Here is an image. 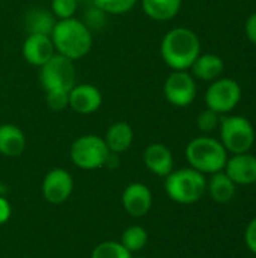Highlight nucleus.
Returning <instances> with one entry per match:
<instances>
[{
    "label": "nucleus",
    "instance_id": "nucleus-1",
    "mask_svg": "<svg viewBox=\"0 0 256 258\" xmlns=\"http://www.w3.org/2000/svg\"><path fill=\"white\" fill-rule=\"evenodd\" d=\"M160 54L174 71H187L201 54V41L193 30L175 27L161 39Z\"/></svg>",
    "mask_w": 256,
    "mask_h": 258
},
{
    "label": "nucleus",
    "instance_id": "nucleus-2",
    "mask_svg": "<svg viewBox=\"0 0 256 258\" xmlns=\"http://www.w3.org/2000/svg\"><path fill=\"white\" fill-rule=\"evenodd\" d=\"M54 50L71 60L84 57L92 48V32L78 18L57 20L50 35Z\"/></svg>",
    "mask_w": 256,
    "mask_h": 258
},
{
    "label": "nucleus",
    "instance_id": "nucleus-3",
    "mask_svg": "<svg viewBox=\"0 0 256 258\" xmlns=\"http://www.w3.org/2000/svg\"><path fill=\"white\" fill-rule=\"evenodd\" d=\"M186 159L190 163V168L201 174H216L225 169L228 154L220 141L210 136H199L189 142Z\"/></svg>",
    "mask_w": 256,
    "mask_h": 258
},
{
    "label": "nucleus",
    "instance_id": "nucleus-4",
    "mask_svg": "<svg viewBox=\"0 0 256 258\" xmlns=\"http://www.w3.org/2000/svg\"><path fill=\"white\" fill-rule=\"evenodd\" d=\"M164 189L167 197L178 204H195L207 192V180L204 174L193 168L172 171L166 177Z\"/></svg>",
    "mask_w": 256,
    "mask_h": 258
},
{
    "label": "nucleus",
    "instance_id": "nucleus-5",
    "mask_svg": "<svg viewBox=\"0 0 256 258\" xmlns=\"http://www.w3.org/2000/svg\"><path fill=\"white\" fill-rule=\"evenodd\" d=\"M220 142L226 151L232 154L249 153L255 142V130L252 122L240 115H231L220 118L219 124Z\"/></svg>",
    "mask_w": 256,
    "mask_h": 258
},
{
    "label": "nucleus",
    "instance_id": "nucleus-6",
    "mask_svg": "<svg viewBox=\"0 0 256 258\" xmlns=\"http://www.w3.org/2000/svg\"><path fill=\"white\" fill-rule=\"evenodd\" d=\"M110 151L103 138L97 135H84L77 138L69 150L71 162L86 171L104 168Z\"/></svg>",
    "mask_w": 256,
    "mask_h": 258
},
{
    "label": "nucleus",
    "instance_id": "nucleus-7",
    "mask_svg": "<svg viewBox=\"0 0 256 258\" xmlns=\"http://www.w3.org/2000/svg\"><path fill=\"white\" fill-rule=\"evenodd\" d=\"M41 68L39 82L44 91L66 89L69 91L75 85V68L74 60L54 53Z\"/></svg>",
    "mask_w": 256,
    "mask_h": 258
},
{
    "label": "nucleus",
    "instance_id": "nucleus-8",
    "mask_svg": "<svg viewBox=\"0 0 256 258\" xmlns=\"http://www.w3.org/2000/svg\"><path fill=\"white\" fill-rule=\"evenodd\" d=\"M241 100V88L234 79H217L205 92L207 109L219 115L229 113Z\"/></svg>",
    "mask_w": 256,
    "mask_h": 258
},
{
    "label": "nucleus",
    "instance_id": "nucleus-9",
    "mask_svg": "<svg viewBox=\"0 0 256 258\" xmlns=\"http://www.w3.org/2000/svg\"><path fill=\"white\" fill-rule=\"evenodd\" d=\"M164 98L175 107H186L196 98V82L187 71H174L163 86Z\"/></svg>",
    "mask_w": 256,
    "mask_h": 258
},
{
    "label": "nucleus",
    "instance_id": "nucleus-10",
    "mask_svg": "<svg viewBox=\"0 0 256 258\" xmlns=\"http://www.w3.org/2000/svg\"><path fill=\"white\" fill-rule=\"evenodd\" d=\"M74 190V180L66 169L54 168L44 177L42 181V195L44 200L50 204L59 206L63 204Z\"/></svg>",
    "mask_w": 256,
    "mask_h": 258
},
{
    "label": "nucleus",
    "instance_id": "nucleus-11",
    "mask_svg": "<svg viewBox=\"0 0 256 258\" xmlns=\"http://www.w3.org/2000/svg\"><path fill=\"white\" fill-rule=\"evenodd\" d=\"M103 104L101 91L89 83L74 85L69 89V109L80 115H91Z\"/></svg>",
    "mask_w": 256,
    "mask_h": 258
},
{
    "label": "nucleus",
    "instance_id": "nucleus-12",
    "mask_svg": "<svg viewBox=\"0 0 256 258\" xmlns=\"http://www.w3.org/2000/svg\"><path fill=\"white\" fill-rule=\"evenodd\" d=\"M152 206V194L143 183H131L122 192V207L133 218H143Z\"/></svg>",
    "mask_w": 256,
    "mask_h": 258
},
{
    "label": "nucleus",
    "instance_id": "nucleus-13",
    "mask_svg": "<svg viewBox=\"0 0 256 258\" xmlns=\"http://www.w3.org/2000/svg\"><path fill=\"white\" fill-rule=\"evenodd\" d=\"M21 53L27 63L33 67H42L56 53V50L48 35L30 33L23 42Z\"/></svg>",
    "mask_w": 256,
    "mask_h": 258
},
{
    "label": "nucleus",
    "instance_id": "nucleus-14",
    "mask_svg": "<svg viewBox=\"0 0 256 258\" xmlns=\"http://www.w3.org/2000/svg\"><path fill=\"white\" fill-rule=\"evenodd\" d=\"M225 174L235 184H253L256 183V157L249 153L234 154L225 165Z\"/></svg>",
    "mask_w": 256,
    "mask_h": 258
},
{
    "label": "nucleus",
    "instance_id": "nucleus-15",
    "mask_svg": "<svg viewBox=\"0 0 256 258\" xmlns=\"http://www.w3.org/2000/svg\"><path fill=\"white\" fill-rule=\"evenodd\" d=\"M143 163L149 172L158 177H167L174 171V156L163 144H151L143 151Z\"/></svg>",
    "mask_w": 256,
    "mask_h": 258
},
{
    "label": "nucleus",
    "instance_id": "nucleus-16",
    "mask_svg": "<svg viewBox=\"0 0 256 258\" xmlns=\"http://www.w3.org/2000/svg\"><path fill=\"white\" fill-rule=\"evenodd\" d=\"M103 139L110 153L122 154L131 147L133 139H134V132L128 122L118 121L107 128L106 136Z\"/></svg>",
    "mask_w": 256,
    "mask_h": 258
},
{
    "label": "nucleus",
    "instance_id": "nucleus-17",
    "mask_svg": "<svg viewBox=\"0 0 256 258\" xmlns=\"http://www.w3.org/2000/svg\"><path fill=\"white\" fill-rule=\"evenodd\" d=\"M26 150V135L14 124L0 125V154L6 157H18Z\"/></svg>",
    "mask_w": 256,
    "mask_h": 258
},
{
    "label": "nucleus",
    "instance_id": "nucleus-18",
    "mask_svg": "<svg viewBox=\"0 0 256 258\" xmlns=\"http://www.w3.org/2000/svg\"><path fill=\"white\" fill-rule=\"evenodd\" d=\"M190 70L195 77L204 82H214L222 76L225 70V63L222 57L217 54H211V53L199 54L196 60L193 62V65L190 67Z\"/></svg>",
    "mask_w": 256,
    "mask_h": 258
},
{
    "label": "nucleus",
    "instance_id": "nucleus-19",
    "mask_svg": "<svg viewBox=\"0 0 256 258\" xmlns=\"http://www.w3.org/2000/svg\"><path fill=\"white\" fill-rule=\"evenodd\" d=\"M56 24V17L51 11L45 8H32L24 15V29L27 33H39V35H51L53 27Z\"/></svg>",
    "mask_w": 256,
    "mask_h": 258
},
{
    "label": "nucleus",
    "instance_id": "nucleus-20",
    "mask_svg": "<svg viewBox=\"0 0 256 258\" xmlns=\"http://www.w3.org/2000/svg\"><path fill=\"white\" fill-rule=\"evenodd\" d=\"M183 0H142L143 12L155 21L172 20L181 9Z\"/></svg>",
    "mask_w": 256,
    "mask_h": 258
},
{
    "label": "nucleus",
    "instance_id": "nucleus-21",
    "mask_svg": "<svg viewBox=\"0 0 256 258\" xmlns=\"http://www.w3.org/2000/svg\"><path fill=\"white\" fill-rule=\"evenodd\" d=\"M235 186L237 184L225 172L219 171L216 174H211V178L207 183V190L210 192L211 198L216 203L225 204V203H229L234 198Z\"/></svg>",
    "mask_w": 256,
    "mask_h": 258
},
{
    "label": "nucleus",
    "instance_id": "nucleus-22",
    "mask_svg": "<svg viewBox=\"0 0 256 258\" xmlns=\"http://www.w3.org/2000/svg\"><path fill=\"white\" fill-rule=\"evenodd\" d=\"M121 243L125 249H128L131 254L142 251L148 243V231L140 225H131L128 227L121 239Z\"/></svg>",
    "mask_w": 256,
    "mask_h": 258
},
{
    "label": "nucleus",
    "instance_id": "nucleus-23",
    "mask_svg": "<svg viewBox=\"0 0 256 258\" xmlns=\"http://www.w3.org/2000/svg\"><path fill=\"white\" fill-rule=\"evenodd\" d=\"M91 258H133L131 252L124 248L121 242L107 240L94 248Z\"/></svg>",
    "mask_w": 256,
    "mask_h": 258
},
{
    "label": "nucleus",
    "instance_id": "nucleus-24",
    "mask_svg": "<svg viewBox=\"0 0 256 258\" xmlns=\"http://www.w3.org/2000/svg\"><path fill=\"white\" fill-rule=\"evenodd\" d=\"M92 3L106 14L121 15L130 12L137 3V0H92Z\"/></svg>",
    "mask_w": 256,
    "mask_h": 258
},
{
    "label": "nucleus",
    "instance_id": "nucleus-25",
    "mask_svg": "<svg viewBox=\"0 0 256 258\" xmlns=\"http://www.w3.org/2000/svg\"><path fill=\"white\" fill-rule=\"evenodd\" d=\"M45 103L53 112H62L69 107V91L66 89H51L45 91Z\"/></svg>",
    "mask_w": 256,
    "mask_h": 258
},
{
    "label": "nucleus",
    "instance_id": "nucleus-26",
    "mask_svg": "<svg viewBox=\"0 0 256 258\" xmlns=\"http://www.w3.org/2000/svg\"><path fill=\"white\" fill-rule=\"evenodd\" d=\"M78 8L77 0H51V12L57 20L72 18Z\"/></svg>",
    "mask_w": 256,
    "mask_h": 258
},
{
    "label": "nucleus",
    "instance_id": "nucleus-27",
    "mask_svg": "<svg viewBox=\"0 0 256 258\" xmlns=\"http://www.w3.org/2000/svg\"><path fill=\"white\" fill-rule=\"evenodd\" d=\"M196 124L199 127L201 132L204 133H210L213 130H216L220 124V116L219 113H216L214 110L211 109H205L204 112L199 113L198 119H196Z\"/></svg>",
    "mask_w": 256,
    "mask_h": 258
},
{
    "label": "nucleus",
    "instance_id": "nucleus-28",
    "mask_svg": "<svg viewBox=\"0 0 256 258\" xmlns=\"http://www.w3.org/2000/svg\"><path fill=\"white\" fill-rule=\"evenodd\" d=\"M86 27L92 32L95 29H103L106 24V12H103L100 8L92 6L91 9H88V12L84 14V20H81Z\"/></svg>",
    "mask_w": 256,
    "mask_h": 258
},
{
    "label": "nucleus",
    "instance_id": "nucleus-29",
    "mask_svg": "<svg viewBox=\"0 0 256 258\" xmlns=\"http://www.w3.org/2000/svg\"><path fill=\"white\" fill-rule=\"evenodd\" d=\"M244 242H246V246L249 248V251L253 252L256 255V218L247 225V228H246Z\"/></svg>",
    "mask_w": 256,
    "mask_h": 258
},
{
    "label": "nucleus",
    "instance_id": "nucleus-30",
    "mask_svg": "<svg viewBox=\"0 0 256 258\" xmlns=\"http://www.w3.org/2000/svg\"><path fill=\"white\" fill-rule=\"evenodd\" d=\"M244 32H246V36L249 38V41L253 42L256 45V12H253V14L246 20Z\"/></svg>",
    "mask_w": 256,
    "mask_h": 258
},
{
    "label": "nucleus",
    "instance_id": "nucleus-31",
    "mask_svg": "<svg viewBox=\"0 0 256 258\" xmlns=\"http://www.w3.org/2000/svg\"><path fill=\"white\" fill-rule=\"evenodd\" d=\"M11 215H12L11 203L5 197H0V225L6 224L11 219Z\"/></svg>",
    "mask_w": 256,
    "mask_h": 258
},
{
    "label": "nucleus",
    "instance_id": "nucleus-32",
    "mask_svg": "<svg viewBox=\"0 0 256 258\" xmlns=\"http://www.w3.org/2000/svg\"><path fill=\"white\" fill-rule=\"evenodd\" d=\"M0 192H2V181H0Z\"/></svg>",
    "mask_w": 256,
    "mask_h": 258
},
{
    "label": "nucleus",
    "instance_id": "nucleus-33",
    "mask_svg": "<svg viewBox=\"0 0 256 258\" xmlns=\"http://www.w3.org/2000/svg\"><path fill=\"white\" fill-rule=\"evenodd\" d=\"M77 2H78V3H80V2H84V0H77Z\"/></svg>",
    "mask_w": 256,
    "mask_h": 258
},
{
    "label": "nucleus",
    "instance_id": "nucleus-34",
    "mask_svg": "<svg viewBox=\"0 0 256 258\" xmlns=\"http://www.w3.org/2000/svg\"><path fill=\"white\" fill-rule=\"evenodd\" d=\"M139 258H143V257H139Z\"/></svg>",
    "mask_w": 256,
    "mask_h": 258
}]
</instances>
